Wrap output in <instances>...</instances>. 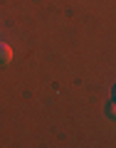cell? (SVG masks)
I'll use <instances>...</instances> for the list:
<instances>
[{
  "mask_svg": "<svg viewBox=\"0 0 116 148\" xmlns=\"http://www.w3.org/2000/svg\"><path fill=\"white\" fill-rule=\"evenodd\" d=\"M10 59H12L10 45H0V64H10Z\"/></svg>",
  "mask_w": 116,
  "mask_h": 148,
  "instance_id": "cell-1",
  "label": "cell"
},
{
  "mask_svg": "<svg viewBox=\"0 0 116 148\" xmlns=\"http://www.w3.org/2000/svg\"><path fill=\"white\" fill-rule=\"evenodd\" d=\"M106 116H111V119H116V101H111V104L106 106Z\"/></svg>",
  "mask_w": 116,
  "mask_h": 148,
  "instance_id": "cell-2",
  "label": "cell"
},
{
  "mask_svg": "<svg viewBox=\"0 0 116 148\" xmlns=\"http://www.w3.org/2000/svg\"><path fill=\"white\" fill-rule=\"evenodd\" d=\"M114 101H116V84H114Z\"/></svg>",
  "mask_w": 116,
  "mask_h": 148,
  "instance_id": "cell-3",
  "label": "cell"
}]
</instances>
